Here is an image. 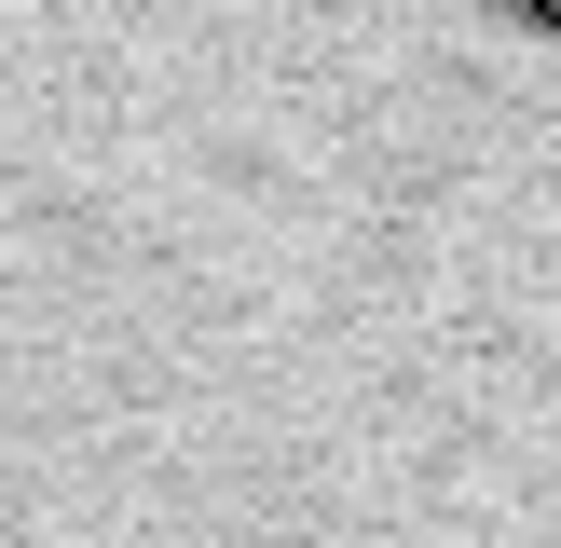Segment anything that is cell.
I'll use <instances>...</instances> for the list:
<instances>
[{"label": "cell", "instance_id": "1", "mask_svg": "<svg viewBox=\"0 0 561 548\" xmlns=\"http://www.w3.org/2000/svg\"><path fill=\"white\" fill-rule=\"evenodd\" d=\"M0 548H561V0H0Z\"/></svg>", "mask_w": 561, "mask_h": 548}]
</instances>
